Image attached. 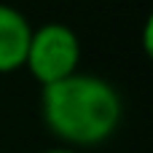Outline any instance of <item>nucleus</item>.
Here are the masks:
<instances>
[{"label":"nucleus","mask_w":153,"mask_h":153,"mask_svg":"<svg viewBox=\"0 0 153 153\" xmlns=\"http://www.w3.org/2000/svg\"><path fill=\"white\" fill-rule=\"evenodd\" d=\"M81 65V40L73 27L65 22H46L32 27L24 67L40 86H51L73 73Z\"/></svg>","instance_id":"2"},{"label":"nucleus","mask_w":153,"mask_h":153,"mask_svg":"<svg viewBox=\"0 0 153 153\" xmlns=\"http://www.w3.org/2000/svg\"><path fill=\"white\" fill-rule=\"evenodd\" d=\"M40 153H81L78 148H70V145H56V148H46Z\"/></svg>","instance_id":"4"},{"label":"nucleus","mask_w":153,"mask_h":153,"mask_svg":"<svg viewBox=\"0 0 153 153\" xmlns=\"http://www.w3.org/2000/svg\"><path fill=\"white\" fill-rule=\"evenodd\" d=\"M124 102L118 89L91 73H73L43 86L40 116L48 132L70 148H91L110 140L121 124Z\"/></svg>","instance_id":"1"},{"label":"nucleus","mask_w":153,"mask_h":153,"mask_svg":"<svg viewBox=\"0 0 153 153\" xmlns=\"http://www.w3.org/2000/svg\"><path fill=\"white\" fill-rule=\"evenodd\" d=\"M30 35H32L30 19L19 8L0 3V75L16 73L24 67Z\"/></svg>","instance_id":"3"}]
</instances>
